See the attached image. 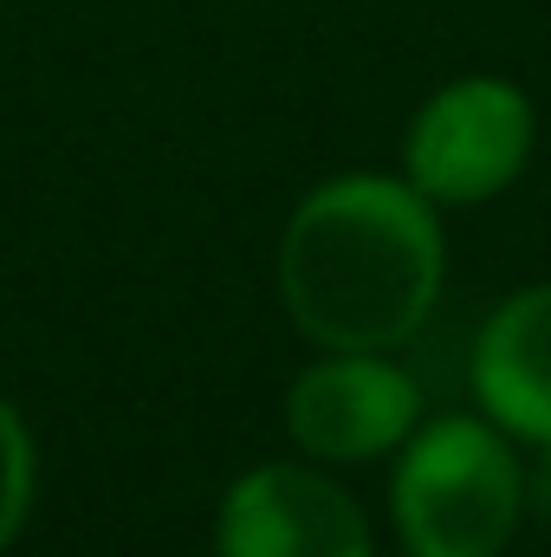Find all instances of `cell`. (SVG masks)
<instances>
[{
  "label": "cell",
  "mask_w": 551,
  "mask_h": 557,
  "mask_svg": "<svg viewBox=\"0 0 551 557\" xmlns=\"http://www.w3.org/2000/svg\"><path fill=\"white\" fill-rule=\"evenodd\" d=\"M467 383L487 421L526 447H551V278L500 298L474 337Z\"/></svg>",
  "instance_id": "cell-6"
},
{
  "label": "cell",
  "mask_w": 551,
  "mask_h": 557,
  "mask_svg": "<svg viewBox=\"0 0 551 557\" xmlns=\"http://www.w3.org/2000/svg\"><path fill=\"white\" fill-rule=\"evenodd\" d=\"M215 557H377L364 506L318 467H247L215 512Z\"/></svg>",
  "instance_id": "cell-5"
},
{
  "label": "cell",
  "mask_w": 551,
  "mask_h": 557,
  "mask_svg": "<svg viewBox=\"0 0 551 557\" xmlns=\"http://www.w3.org/2000/svg\"><path fill=\"white\" fill-rule=\"evenodd\" d=\"M33 486H39V454H33V434L20 409L0 396V552L20 539L26 512H33Z\"/></svg>",
  "instance_id": "cell-7"
},
{
  "label": "cell",
  "mask_w": 551,
  "mask_h": 557,
  "mask_svg": "<svg viewBox=\"0 0 551 557\" xmlns=\"http://www.w3.org/2000/svg\"><path fill=\"white\" fill-rule=\"evenodd\" d=\"M421 421V389L390 350H325L285 389V434L331 467L396 454Z\"/></svg>",
  "instance_id": "cell-4"
},
{
  "label": "cell",
  "mask_w": 551,
  "mask_h": 557,
  "mask_svg": "<svg viewBox=\"0 0 551 557\" xmlns=\"http://www.w3.org/2000/svg\"><path fill=\"white\" fill-rule=\"evenodd\" d=\"M390 519L409 557H500L526 519V467L487 416L415 421L396 447Z\"/></svg>",
  "instance_id": "cell-2"
},
{
  "label": "cell",
  "mask_w": 551,
  "mask_h": 557,
  "mask_svg": "<svg viewBox=\"0 0 551 557\" xmlns=\"http://www.w3.org/2000/svg\"><path fill=\"white\" fill-rule=\"evenodd\" d=\"M532 137H539L532 98L513 78L474 72V78L441 85L415 111L403 175L434 208H480V201H493L519 182Z\"/></svg>",
  "instance_id": "cell-3"
},
{
  "label": "cell",
  "mask_w": 551,
  "mask_h": 557,
  "mask_svg": "<svg viewBox=\"0 0 551 557\" xmlns=\"http://www.w3.org/2000/svg\"><path fill=\"white\" fill-rule=\"evenodd\" d=\"M539 454H546V460H539V473H526V506L551 519V447H539Z\"/></svg>",
  "instance_id": "cell-8"
},
{
  "label": "cell",
  "mask_w": 551,
  "mask_h": 557,
  "mask_svg": "<svg viewBox=\"0 0 551 557\" xmlns=\"http://www.w3.org/2000/svg\"><path fill=\"white\" fill-rule=\"evenodd\" d=\"M279 305L318 350H396L428 324L448 240L409 175H331L279 234Z\"/></svg>",
  "instance_id": "cell-1"
}]
</instances>
